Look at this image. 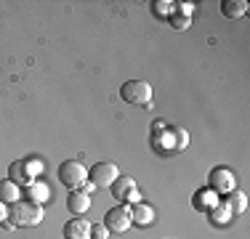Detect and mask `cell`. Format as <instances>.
Instances as JSON below:
<instances>
[{"instance_id": "cell-1", "label": "cell", "mask_w": 250, "mask_h": 239, "mask_svg": "<svg viewBox=\"0 0 250 239\" xmlns=\"http://www.w3.org/2000/svg\"><path fill=\"white\" fill-rule=\"evenodd\" d=\"M8 218H11L14 226H24V229H29V226L43 223L45 213H43V205H35V202H29V199H19V202L11 205Z\"/></svg>"}, {"instance_id": "cell-2", "label": "cell", "mask_w": 250, "mask_h": 239, "mask_svg": "<svg viewBox=\"0 0 250 239\" xmlns=\"http://www.w3.org/2000/svg\"><path fill=\"white\" fill-rule=\"evenodd\" d=\"M120 96H123V101H128V104H133V106H149L154 93H152L149 82H144V80H128V82H123Z\"/></svg>"}, {"instance_id": "cell-3", "label": "cell", "mask_w": 250, "mask_h": 239, "mask_svg": "<svg viewBox=\"0 0 250 239\" xmlns=\"http://www.w3.org/2000/svg\"><path fill=\"white\" fill-rule=\"evenodd\" d=\"M59 181L64 183L67 189H83L88 181V170L83 162L77 159H67V162L59 165Z\"/></svg>"}, {"instance_id": "cell-4", "label": "cell", "mask_w": 250, "mask_h": 239, "mask_svg": "<svg viewBox=\"0 0 250 239\" xmlns=\"http://www.w3.org/2000/svg\"><path fill=\"white\" fill-rule=\"evenodd\" d=\"M117 176H120V170H117L115 162H96L88 170V181L96 189H109L117 181Z\"/></svg>"}, {"instance_id": "cell-5", "label": "cell", "mask_w": 250, "mask_h": 239, "mask_svg": "<svg viewBox=\"0 0 250 239\" xmlns=\"http://www.w3.org/2000/svg\"><path fill=\"white\" fill-rule=\"evenodd\" d=\"M109 189H112V197L120 199L123 205H136V202H141L139 186H136V181L130 176H117V181L112 183Z\"/></svg>"}, {"instance_id": "cell-6", "label": "cell", "mask_w": 250, "mask_h": 239, "mask_svg": "<svg viewBox=\"0 0 250 239\" xmlns=\"http://www.w3.org/2000/svg\"><path fill=\"white\" fill-rule=\"evenodd\" d=\"M101 223H104L109 231H115V234H123V231H128L130 226H133L128 205H117V207H112V210H106V215H104V220H101Z\"/></svg>"}, {"instance_id": "cell-7", "label": "cell", "mask_w": 250, "mask_h": 239, "mask_svg": "<svg viewBox=\"0 0 250 239\" xmlns=\"http://www.w3.org/2000/svg\"><path fill=\"white\" fill-rule=\"evenodd\" d=\"M210 189L216 194H231L237 189V176L229 170V167H216L210 173Z\"/></svg>"}, {"instance_id": "cell-8", "label": "cell", "mask_w": 250, "mask_h": 239, "mask_svg": "<svg viewBox=\"0 0 250 239\" xmlns=\"http://www.w3.org/2000/svg\"><path fill=\"white\" fill-rule=\"evenodd\" d=\"M67 207L72 215H85L88 210H91V194L83 189H72L67 197Z\"/></svg>"}, {"instance_id": "cell-9", "label": "cell", "mask_w": 250, "mask_h": 239, "mask_svg": "<svg viewBox=\"0 0 250 239\" xmlns=\"http://www.w3.org/2000/svg\"><path fill=\"white\" fill-rule=\"evenodd\" d=\"M64 239H91V223L85 218H72L64 223Z\"/></svg>"}, {"instance_id": "cell-10", "label": "cell", "mask_w": 250, "mask_h": 239, "mask_svg": "<svg viewBox=\"0 0 250 239\" xmlns=\"http://www.w3.org/2000/svg\"><path fill=\"white\" fill-rule=\"evenodd\" d=\"M8 178H11L14 183H19V186H29L32 181H38V178L29 173V167H27L24 159H16V162H11V167H8Z\"/></svg>"}, {"instance_id": "cell-11", "label": "cell", "mask_w": 250, "mask_h": 239, "mask_svg": "<svg viewBox=\"0 0 250 239\" xmlns=\"http://www.w3.org/2000/svg\"><path fill=\"white\" fill-rule=\"evenodd\" d=\"M27 189V197H29V202H35V205H45V202L51 199V189H48V183L45 181H32L29 186H24Z\"/></svg>"}, {"instance_id": "cell-12", "label": "cell", "mask_w": 250, "mask_h": 239, "mask_svg": "<svg viewBox=\"0 0 250 239\" xmlns=\"http://www.w3.org/2000/svg\"><path fill=\"white\" fill-rule=\"evenodd\" d=\"M130 220H133L136 226H152L154 223V210L149 205H144V202H136V205L130 207Z\"/></svg>"}, {"instance_id": "cell-13", "label": "cell", "mask_w": 250, "mask_h": 239, "mask_svg": "<svg viewBox=\"0 0 250 239\" xmlns=\"http://www.w3.org/2000/svg\"><path fill=\"white\" fill-rule=\"evenodd\" d=\"M0 199H3L5 205H14V202H19V199H21V186H19V183H14L11 178L0 181Z\"/></svg>"}, {"instance_id": "cell-14", "label": "cell", "mask_w": 250, "mask_h": 239, "mask_svg": "<svg viewBox=\"0 0 250 239\" xmlns=\"http://www.w3.org/2000/svg\"><path fill=\"white\" fill-rule=\"evenodd\" d=\"M216 205H221V202H218V194L213 189L197 191V197H194V207H197V210H208V213H210Z\"/></svg>"}, {"instance_id": "cell-15", "label": "cell", "mask_w": 250, "mask_h": 239, "mask_svg": "<svg viewBox=\"0 0 250 239\" xmlns=\"http://www.w3.org/2000/svg\"><path fill=\"white\" fill-rule=\"evenodd\" d=\"M224 205L231 210V215H242V213L248 210V194H245V191H240V189H234Z\"/></svg>"}, {"instance_id": "cell-16", "label": "cell", "mask_w": 250, "mask_h": 239, "mask_svg": "<svg viewBox=\"0 0 250 239\" xmlns=\"http://www.w3.org/2000/svg\"><path fill=\"white\" fill-rule=\"evenodd\" d=\"M221 11H224L226 19H240V16H245L248 3L245 0H226V3L221 5Z\"/></svg>"}, {"instance_id": "cell-17", "label": "cell", "mask_w": 250, "mask_h": 239, "mask_svg": "<svg viewBox=\"0 0 250 239\" xmlns=\"http://www.w3.org/2000/svg\"><path fill=\"white\" fill-rule=\"evenodd\" d=\"M231 218H234V215H231V210L226 205H216L210 210V220H213V223H218V226H226Z\"/></svg>"}, {"instance_id": "cell-18", "label": "cell", "mask_w": 250, "mask_h": 239, "mask_svg": "<svg viewBox=\"0 0 250 239\" xmlns=\"http://www.w3.org/2000/svg\"><path fill=\"white\" fill-rule=\"evenodd\" d=\"M173 136H176V152H181V149H187L189 143V136L184 128H173Z\"/></svg>"}, {"instance_id": "cell-19", "label": "cell", "mask_w": 250, "mask_h": 239, "mask_svg": "<svg viewBox=\"0 0 250 239\" xmlns=\"http://www.w3.org/2000/svg\"><path fill=\"white\" fill-rule=\"evenodd\" d=\"M91 239H109V229L104 223H91Z\"/></svg>"}, {"instance_id": "cell-20", "label": "cell", "mask_w": 250, "mask_h": 239, "mask_svg": "<svg viewBox=\"0 0 250 239\" xmlns=\"http://www.w3.org/2000/svg\"><path fill=\"white\" fill-rule=\"evenodd\" d=\"M24 162H27V167H29V173H32L35 178H38V176H43V162H40L38 157H27Z\"/></svg>"}, {"instance_id": "cell-21", "label": "cell", "mask_w": 250, "mask_h": 239, "mask_svg": "<svg viewBox=\"0 0 250 239\" xmlns=\"http://www.w3.org/2000/svg\"><path fill=\"white\" fill-rule=\"evenodd\" d=\"M154 5H157V14H160V16H173V5H176V3L160 0V3H154Z\"/></svg>"}, {"instance_id": "cell-22", "label": "cell", "mask_w": 250, "mask_h": 239, "mask_svg": "<svg viewBox=\"0 0 250 239\" xmlns=\"http://www.w3.org/2000/svg\"><path fill=\"white\" fill-rule=\"evenodd\" d=\"M170 21L176 24V29H187V24H189V16H170Z\"/></svg>"}, {"instance_id": "cell-23", "label": "cell", "mask_w": 250, "mask_h": 239, "mask_svg": "<svg viewBox=\"0 0 250 239\" xmlns=\"http://www.w3.org/2000/svg\"><path fill=\"white\" fill-rule=\"evenodd\" d=\"M178 11H181V16H192L194 14V5L192 3H176Z\"/></svg>"}, {"instance_id": "cell-24", "label": "cell", "mask_w": 250, "mask_h": 239, "mask_svg": "<svg viewBox=\"0 0 250 239\" xmlns=\"http://www.w3.org/2000/svg\"><path fill=\"white\" fill-rule=\"evenodd\" d=\"M8 220V207H5V202L0 199V223H5Z\"/></svg>"}]
</instances>
